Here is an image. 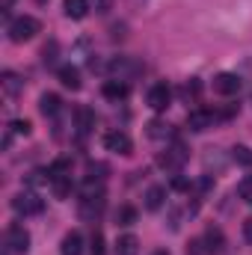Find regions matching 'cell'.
<instances>
[{
    "label": "cell",
    "instance_id": "6da1fadb",
    "mask_svg": "<svg viewBox=\"0 0 252 255\" xmlns=\"http://www.w3.org/2000/svg\"><path fill=\"white\" fill-rule=\"evenodd\" d=\"M39 30H42V24H39L33 15H18L15 21H9V39L18 42V45H21V42H30Z\"/></svg>",
    "mask_w": 252,
    "mask_h": 255
},
{
    "label": "cell",
    "instance_id": "7a4b0ae2",
    "mask_svg": "<svg viewBox=\"0 0 252 255\" xmlns=\"http://www.w3.org/2000/svg\"><path fill=\"white\" fill-rule=\"evenodd\" d=\"M42 208H45V202L39 199V193L33 190H21L12 199V211L18 217H36V214H42Z\"/></svg>",
    "mask_w": 252,
    "mask_h": 255
},
{
    "label": "cell",
    "instance_id": "3957f363",
    "mask_svg": "<svg viewBox=\"0 0 252 255\" xmlns=\"http://www.w3.org/2000/svg\"><path fill=\"white\" fill-rule=\"evenodd\" d=\"M6 250H9V255H27L30 253V232L21 223L9 226V232H6Z\"/></svg>",
    "mask_w": 252,
    "mask_h": 255
},
{
    "label": "cell",
    "instance_id": "277c9868",
    "mask_svg": "<svg viewBox=\"0 0 252 255\" xmlns=\"http://www.w3.org/2000/svg\"><path fill=\"white\" fill-rule=\"evenodd\" d=\"M107 71L113 74V80H130V77L142 74V63L133 57H116V60H110Z\"/></svg>",
    "mask_w": 252,
    "mask_h": 255
},
{
    "label": "cell",
    "instance_id": "5b68a950",
    "mask_svg": "<svg viewBox=\"0 0 252 255\" xmlns=\"http://www.w3.org/2000/svg\"><path fill=\"white\" fill-rule=\"evenodd\" d=\"M184 160H187V148H184L181 142H172V145L160 154V160H157V163H160L166 172H175V175H178V169L184 166Z\"/></svg>",
    "mask_w": 252,
    "mask_h": 255
},
{
    "label": "cell",
    "instance_id": "8992f818",
    "mask_svg": "<svg viewBox=\"0 0 252 255\" xmlns=\"http://www.w3.org/2000/svg\"><path fill=\"white\" fill-rule=\"evenodd\" d=\"M148 107L154 110V113H163L169 104H172V89H169V83H154L151 89H148Z\"/></svg>",
    "mask_w": 252,
    "mask_h": 255
},
{
    "label": "cell",
    "instance_id": "52a82bcc",
    "mask_svg": "<svg viewBox=\"0 0 252 255\" xmlns=\"http://www.w3.org/2000/svg\"><path fill=\"white\" fill-rule=\"evenodd\" d=\"M214 122H217V113L208 110V107H196V110L187 113V128L193 130V133H202V130L214 128Z\"/></svg>",
    "mask_w": 252,
    "mask_h": 255
},
{
    "label": "cell",
    "instance_id": "ba28073f",
    "mask_svg": "<svg viewBox=\"0 0 252 255\" xmlns=\"http://www.w3.org/2000/svg\"><path fill=\"white\" fill-rule=\"evenodd\" d=\"M104 148L113 151V154H130L133 151V139L125 130H110V133H104Z\"/></svg>",
    "mask_w": 252,
    "mask_h": 255
},
{
    "label": "cell",
    "instance_id": "9c48e42d",
    "mask_svg": "<svg viewBox=\"0 0 252 255\" xmlns=\"http://www.w3.org/2000/svg\"><path fill=\"white\" fill-rule=\"evenodd\" d=\"M214 92H220V95H238L241 92V77L232 74V71L217 74L214 77Z\"/></svg>",
    "mask_w": 252,
    "mask_h": 255
},
{
    "label": "cell",
    "instance_id": "30bf717a",
    "mask_svg": "<svg viewBox=\"0 0 252 255\" xmlns=\"http://www.w3.org/2000/svg\"><path fill=\"white\" fill-rule=\"evenodd\" d=\"M145 133H148V139H157V142H172L175 139V128L169 125V122H163V119L148 122L145 125Z\"/></svg>",
    "mask_w": 252,
    "mask_h": 255
},
{
    "label": "cell",
    "instance_id": "8fae6325",
    "mask_svg": "<svg viewBox=\"0 0 252 255\" xmlns=\"http://www.w3.org/2000/svg\"><path fill=\"white\" fill-rule=\"evenodd\" d=\"M104 211V196H92V199H80V217L95 223Z\"/></svg>",
    "mask_w": 252,
    "mask_h": 255
},
{
    "label": "cell",
    "instance_id": "7c38bea8",
    "mask_svg": "<svg viewBox=\"0 0 252 255\" xmlns=\"http://www.w3.org/2000/svg\"><path fill=\"white\" fill-rule=\"evenodd\" d=\"M202 238H205V244H208L211 255H223V253H226V238H223V229H217V226H208Z\"/></svg>",
    "mask_w": 252,
    "mask_h": 255
},
{
    "label": "cell",
    "instance_id": "4fadbf2b",
    "mask_svg": "<svg viewBox=\"0 0 252 255\" xmlns=\"http://www.w3.org/2000/svg\"><path fill=\"white\" fill-rule=\"evenodd\" d=\"M101 92H104V98H107V101H125L130 89H127L125 80H107V83L101 86Z\"/></svg>",
    "mask_w": 252,
    "mask_h": 255
},
{
    "label": "cell",
    "instance_id": "5bb4252c",
    "mask_svg": "<svg viewBox=\"0 0 252 255\" xmlns=\"http://www.w3.org/2000/svg\"><path fill=\"white\" fill-rule=\"evenodd\" d=\"M60 110H63V101H60V95H54V92H45V95L39 98V113H42V116H51V119H54Z\"/></svg>",
    "mask_w": 252,
    "mask_h": 255
},
{
    "label": "cell",
    "instance_id": "9a60e30c",
    "mask_svg": "<svg viewBox=\"0 0 252 255\" xmlns=\"http://www.w3.org/2000/svg\"><path fill=\"white\" fill-rule=\"evenodd\" d=\"M83 253V235L80 232H68L60 244V255H80Z\"/></svg>",
    "mask_w": 252,
    "mask_h": 255
},
{
    "label": "cell",
    "instance_id": "2e32d148",
    "mask_svg": "<svg viewBox=\"0 0 252 255\" xmlns=\"http://www.w3.org/2000/svg\"><path fill=\"white\" fill-rule=\"evenodd\" d=\"M60 83H63L65 89H71V92H77L80 89V71H77V65H60Z\"/></svg>",
    "mask_w": 252,
    "mask_h": 255
},
{
    "label": "cell",
    "instance_id": "e0dca14e",
    "mask_svg": "<svg viewBox=\"0 0 252 255\" xmlns=\"http://www.w3.org/2000/svg\"><path fill=\"white\" fill-rule=\"evenodd\" d=\"M145 211H160L163 208V202H166V187H160V184H154V187H148L145 190Z\"/></svg>",
    "mask_w": 252,
    "mask_h": 255
},
{
    "label": "cell",
    "instance_id": "ac0fdd59",
    "mask_svg": "<svg viewBox=\"0 0 252 255\" xmlns=\"http://www.w3.org/2000/svg\"><path fill=\"white\" fill-rule=\"evenodd\" d=\"M63 6H65V15H68V18H74V21L86 18V15H89V9H92V3H89V0H63Z\"/></svg>",
    "mask_w": 252,
    "mask_h": 255
},
{
    "label": "cell",
    "instance_id": "d6986e66",
    "mask_svg": "<svg viewBox=\"0 0 252 255\" xmlns=\"http://www.w3.org/2000/svg\"><path fill=\"white\" fill-rule=\"evenodd\" d=\"M226 154H220V148H208V154H205V169H208V175H211V169H214V175H220L223 169H226Z\"/></svg>",
    "mask_w": 252,
    "mask_h": 255
},
{
    "label": "cell",
    "instance_id": "ffe728a7",
    "mask_svg": "<svg viewBox=\"0 0 252 255\" xmlns=\"http://www.w3.org/2000/svg\"><path fill=\"white\" fill-rule=\"evenodd\" d=\"M3 92H6V98L21 95L24 92V80L18 74H12V71H3Z\"/></svg>",
    "mask_w": 252,
    "mask_h": 255
},
{
    "label": "cell",
    "instance_id": "44dd1931",
    "mask_svg": "<svg viewBox=\"0 0 252 255\" xmlns=\"http://www.w3.org/2000/svg\"><path fill=\"white\" fill-rule=\"evenodd\" d=\"M74 119H77V130H80V133H89V130L95 128V122H98V119H95V113H92L89 107H77Z\"/></svg>",
    "mask_w": 252,
    "mask_h": 255
},
{
    "label": "cell",
    "instance_id": "7402d4cb",
    "mask_svg": "<svg viewBox=\"0 0 252 255\" xmlns=\"http://www.w3.org/2000/svg\"><path fill=\"white\" fill-rule=\"evenodd\" d=\"M116 255H139V241L136 235H122L116 241Z\"/></svg>",
    "mask_w": 252,
    "mask_h": 255
},
{
    "label": "cell",
    "instance_id": "603a6c76",
    "mask_svg": "<svg viewBox=\"0 0 252 255\" xmlns=\"http://www.w3.org/2000/svg\"><path fill=\"white\" fill-rule=\"evenodd\" d=\"M51 178H68L71 175V157H57L51 166H48Z\"/></svg>",
    "mask_w": 252,
    "mask_h": 255
},
{
    "label": "cell",
    "instance_id": "cb8c5ba5",
    "mask_svg": "<svg viewBox=\"0 0 252 255\" xmlns=\"http://www.w3.org/2000/svg\"><path fill=\"white\" fill-rule=\"evenodd\" d=\"M232 160L244 169H252V148L250 145H235L232 148Z\"/></svg>",
    "mask_w": 252,
    "mask_h": 255
},
{
    "label": "cell",
    "instance_id": "d4e9b609",
    "mask_svg": "<svg viewBox=\"0 0 252 255\" xmlns=\"http://www.w3.org/2000/svg\"><path fill=\"white\" fill-rule=\"evenodd\" d=\"M136 223V208L133 205H122L116 211V226H133Z\"/></svg>",
    "mask_w": 252,
    "mask_h": 255
},
{
    "label": "cell",
    "instance_id": "484cf974",
    "mask_svg": "<svg viewBox=\"0 0 252 255\" xmlns=\"http://www.w3.org/2000/svg\"><path fill=\"white\" fill-rule=\"evenodd\" d=\"M51 190L57 199H68V193H71V175L68 178H51Z\"/></svg>",
    "mask_w": 252,
    "mask_h": 255
},
{
    "label": "cell",
    "instance_id": "4316f807",
    "mask_svg": "<svg viewBox=\"0 0 252 255\" xmlns=\"http://www.w3.org/2000/svg\"><path fill=\"white\" fill-rule=\"evenodd\" d=\"M57 57H60V45L51 39V42L42 48V63H45V65H57Z\"/></svg>",
    "mask_w": 252,
    "mask_h": 255
},
{
    "label": "cell",
    "instance_id": "83f0119b",
    "mask_svg": "<svg viewBox=\"0 0 252 255\" xmlns=\"http://www.w3.org/2000/svg\"><path fill=\"white\" fill-rule=\"evenodd\" d=\"M86 178L104 181V178H107V163H95V160H89V163H86Z\"/></svg>",
    "mask_w": 252,
    "mask_h": 255
},
{
    "label": "cell",
    "instance_id": "f1b7e54d",
    "mask_svg": "<svg viewBox=\"0 0 252 255\" xmlns=\"http://www.w3.org/2000/svg\"><path fill=\"white\" fill-rule=\"evenodd\" d=\"M187 255H211L208 244H205V238H193V241L187 244Z\"/></svg>",
    "mask_w": 252,
    "mask_h": 255
},
{
    "label": "cell",
    "instance_id": "f546056e",
    "mask_svg": "<svg viewBox=\"0 0 252 255\" xmlns=\"http://www.w3.org/2000/svg\"><path fill=\"white\" fill-rule=\"evenodd\" d=\"M9 130L18 133V136H27V133L33 130V125H30L27 119H12V122H9Z\"/></svg>",
    "mask_w": 252,
    "mask_h": 255
},
{
    "label": "cell",
    "instance_id": "4dcf8cb0",
    "mask_svg": "<svg viewBox=\"0 0 252 255\" xmlns=\"http://www.w3.org/2000/svg\"><path fill=\"white\" fill-rule=\"evenodd\" d=\"M238 196H241L247 205H252V175H250V178H244V181L238 184Z\"/></svg>",
    "mask_w": 252,
    "mask_h": 255
},
{
    "label": "cell",
    "instance_id": "1f68e13d",
    "mask_svg": "<svg viewBox=\"0 0 252 255\" xmlns=\"http://www.w3.org/2000/svg\"><path fill=\"white\" fill-rule=\"evenodd\" d=\"M199 92H202V83H199V80H190V83H184V89H181V95H184V98H199Z\"/></svg>",
    "mask_w": 252,
    "mask_h": 255
},
{
    "label": "cell",
    "instance_id": "d6a6232c",
    "mask_svg": "<svg viewBox=\"0 0 252 255\" xmlns=\"http://www.w3.org/2000/svg\"><path fill=\"white\" fill-rule=\"evenodd\" d=\"M92 255H104V235L92 232Z\"/></svg>",
    "mask_w": 252,
    "mask_h": 255
},
{
    "label": "cell",
    "instance_id": "836d02e7",
    "mask_svg": "<svg viewBox=\"0 0 252 255\" xmlns=\"http://www.w3.org/2000/svg\"><path fill=\"white\" fill-rule=\"evenodd\" d=\"M244 238H247V241L252 244V217L247 220V223H244Z\"/></svg>",
    "mask_w": 252,
    "mask_h": 255
},
{
    "label": "cell",
    "instance_id": "e575fe53",
    "mask_svg": "<svg viewBox=\"0 0 252 255\" xmlns=\"http://www.w3.org/2000/svg\"><path fill=\"white\" fill-rule=\"evenodd\" d=\"M107 6H110V0H98V3H95L98 12H107Z\"/></svg>",
    "mask_w": 252,
    "mask_h": 255
},
{
    "label": "cell",
    "instance_id": "d590c367",
    "mask_svg": "<svg viewBox=\"0 0 252 255\" xmlns=\"http://www.w3.org/2000/svg\"><path fill=\"white\" fill-rule=\"evenodd\" d=\"M154 255H169V253H166V250H157V253H154Z\"/></svg>",
    "mask_w": 252,
    "mask_h": 255
},
{
    "label": "cell",
    "instance_id": "8d00e7d4",
    "mask_svg": "<svg viewBox=\"0 0 252 255\" xmlns=\"http://www.w3.org/2000/svg\"><path fill=\"white\" fill-rule=\"evenodd\" d=\"M36 3H45V0H36Z\"/></svg>",
    "mask_w": 252,
    "mask_h": 255
},
{
    "label": "cell",
    "instance_id": "74e56055",
    "mask_svg": "<svg viewBox=\"0 0 252 255\" xmlns=\"http://www.w3.org/2000/svg\"><path fill=\"white\" fill-rule=\"evenodd\" d=\"M133 3H142V0H133Z\"/></svg>",
    "mask_w": 252,
    "mask_h": 255
}]
</instances>
